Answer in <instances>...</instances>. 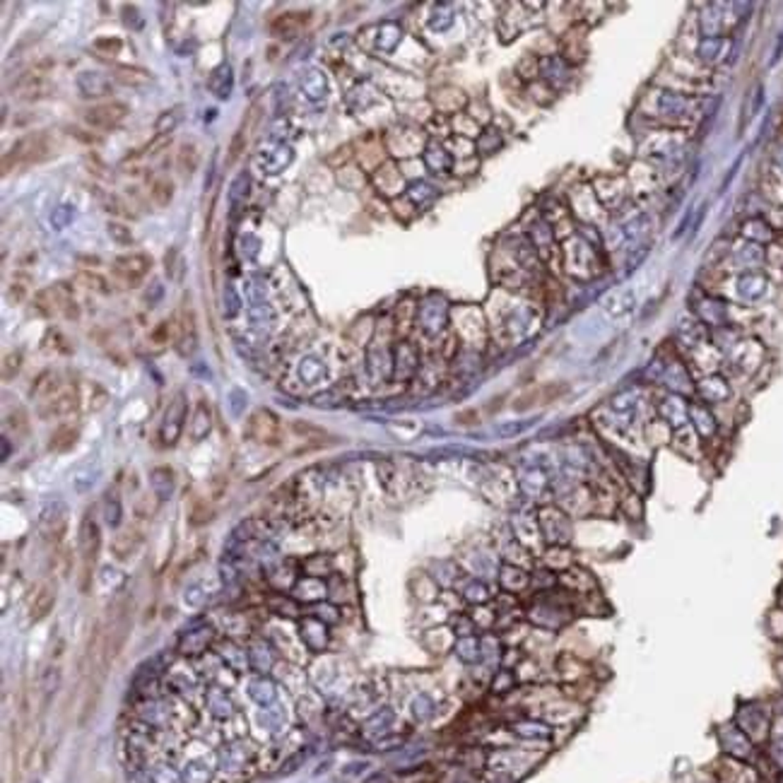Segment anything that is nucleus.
<instances>
[{
    "label": "nucleus",
    "instance_id": "obj_20",
    "mask_svg": "<svg viewBox=\"0 0 783 783\" xmlns=\"http://www.w3.org/2000/svg\"><path fill=\"white\" fill-rule=\"evenodd\" d=\"M198 164H200V152H198L196 143H183L176 152L178 172H181L183 176H193L196 169H198Z\"/></svg>",
    "mask_w": 783,
    "mask_h": 783
},
{
    "label": "nucleus",
    "instance_id": "obj_31",
    "mask_svg": "<svg viewBox=\"0 0 783 783\" xmlns=\"http://www.w3.org/2000/svg\"><path fill=\"white\" fill-rule=\"evenodd\" d=\"M106 234L108 239L114 244H119V246H130V244H133V234H130V229L126 227V224H121V222H108Z\"/></svg>",
    "mask_w": 783,
    "mask_h": 783
},
{
    "label": "nucleus",
    "instance_id": "obj_9",
    "mask_svg": "<svg viewBox=\"0 0 783 783\" xmlns=\"http://www.w3.org/2000/svg\"><path fill=\"white\" fill-rule=\"evenodd\" d=\"M198 347V325H196V314H193L191 304L183 301L181 316H178V330H176V350L181 357H191Z\"/></svg>",
    "mask_w": 783,
    "mask_h": 783
},
{
    "label": "nucleus",
    "instance_id": "obj_46",
    "mask_svg": "<svg viewBox=\"0 0 783 783\" xmlns=\"http://www.w3.org/2000/svg\"><path fill=\"white\" fill-rule=\"evenodd\" d=\"M162 299V282H152V292L145 294V301H150V306H154Z\"/></svg>",
    "mask_w": 783,
    "mask_h": 783
},
{
    "label": "nucleus",
    "instance_id": "obj_27",
    "mask_svg": "<svg viewBox=\"0 0 783 783\" xmlns=\"http://www.w3.org/2000/svg\"><path fill=\"white\" fill-rule=\"evenodd\" d=\"M207 706H210V711L215 716H220V718H227L229 714L234 711L232 701H229V697L224 694V692L220 690H212L210 697H207Z\"/></svg>",
    "mask_w": 783,
    "mask_h": 783
},
{
    "label": "nucleus",
    "instance_id": "obj_30",
    "mask_svg": "<svg viewBox=\"0 0 783 783\" xmlns=\"http://www.w3.org/2000/svg\"><path fill=\"white\" fill-rule=\"evenodd\" d=\"M84 388L89 390V398H87V410L89 412H99V410L104 408V405L108 403V393L102 388L99 384H94V381H89Z\"/></svg>",
    "mask_w": 783,
    "mask_h": 783
},
{
    "label": "nucleus",
    "instance_id": "obj_15",
    "mask_svg": "<svg viewBox=\"0 0 783 783\" xmlns=\"http://www.w3.org/2000/svg\"><path fill=\"white\" fill-rule=\"evenodd\" d=\"M78 87L84 97H92V99L106 97V94L111 92V82H108V78L102 73H82L78 78Z\"/></svg>",
    "mask_w": 783,
    "mask_h": 783
},
{
    "label": "nucleus",
    "instance_id": "obj_40",
    "mask_svg": "<svg viewBox=\"0 0 783 783\" xmlns=\"http://www.w3.org/2000/svg\"><path fill=\"white\" fill-rule=\"evenodd\" d=\"M20 366H22V357H20V352H12V355H8V357H5V362H3V379L10 381L12 376H15L17 371H20Z\"/></svg>",
    "mask_w": 783,
    "mask_h": 783
},
{
    "label": "nucleus",
    "instance_id": "obj_34",
    "mask_svg": "<svg viewBox=\"0 0 783 783\" xmlns=\"http://www.w3.org/2000/svg\"><path fill=\"white\" fill-rule=\"evenodd\" d=\"M150 783H181V776L167 764H159V767L150 769Z\"/></svg>",
    "mask_w": 783,
    "mask_h": 783
},
{
    "label": "nucleus",
    "instance_id": "obj_24",
    "mask_svg": "<svg viewBox=\"0 0 783 783\" xmlns=\"http://www.w3.org/2000/svg\"><path fill=\"white\" fill-rule=\"evenodd\" d=\"M114 78L119 80L121 84H128V87H140V84H148L150 82V75L145 73V70L140 68H128V65H116L114 70Z\"/></svg>",
    "mask_w": 783,
    "mask_h": 783
},
{
    "label": "nucleus",
    "instance_id": "obj_3",
    "mask_svg": "<svg viewBox=\"0 0 783 783\" xmlns=\"http://www.w3.org/2000/svg\"><path fill=\"white\" fill-rule=\"evenodd\" d=\"M186 412H188L186 393L178 390L172 398V403L167 405V410H164L162 427H159V439H162L164 446H174V443L181 439L183 427H186Z\"/></svg>",
    "mask_w": 783,
    "mask_h": 783
},
{
    "label": "nucleus",
    "instance_id": "obj_29",
    "mask_svg": "<svg viewBox=\"0 0 783 783\" xmlns=\"http://www.w3.org/2000/svg\"><path fill=\"white\" fill-rule=\"evenodd\" d=\"M12 280L15 282H12L10 292H8L10 304H22V301L27 299V292H30V275H27V272H17Z\"/></svg>",
    "mask_w": 783,
    "mask_h": 783
},
{
    "label": "nucleus",
    "instance_id": "obj_47",
    "mask_svg": "<svg viewBox=\"0 0 783 783\" xmlns=\"http://www.w3.org/2000/svg\"><path fill=\"white\" fill-rule=\"evenodd\" d=\"M473 414H475V412H463V414H458V422H463V424H473V422H470V419H473ZM475 419H478V417H475Z\"/></svg>",
    "mask_w": 783,
    "mask_h": 783
},
{
    "label": "nucleus",
    "instance_id": "obj_32",
    "mask_svg": "<svg viewBox=\"0 0 783 783\" xmlns=\"http://www.w3.org/2000/svg\"><path fill=\"white\" fill-rule=\"evenodd\" d=\"M207 778H210V771H207L205 762H200V759H193L186 767V771H183V781L186 783H207Z\"/></svg>",
    "mask_w": 783,
    "mask_h": 783
},
{
    "label": "nucleus",
    "instance_id": "obj_43",
    "mask_svg": "<svg viewBox=\"0 0 783 783\" xmlns=\"http://www.w3.org/2000/svg\"><path fill=\"white\" fill-rule=\"evenodd\" d=\"M178 124V111H169V114H162L157 121V133H169V130H174V126Z\"/></svg>",
    "mask_w": 783,
    "mask_h": 783
},
{
    "label": "nucleus",
    "instance_id": "obj_2",
    "mask_svg": "<svg viewBox=\"0 0 783 783\" xmlns=\"http://www.w3.org/2000/svg\"><path fill=\"white\" fill-rule=\"evenodd\" d=\"M130 596L121 593V598L114 603L111 612H108V627L104 631V641H106V655L108 658H116L124 648V644L128 641L130 634Z\"/></svg>",
    "mask_w": 783,
    "mask_h": 783
},
{
    "label": "nucleus",
    "instance_id": "obj_17",
    "mask_svg": "<svg viewBox=\"0 0 783 783\" xmlns=\"http://www.w3.org/2000/svg\"><path fill=\"white\" fill-rule=\"evenodd\" d=\"M56 605V593L54 588L44 586L36 591V596L32 598V605H30V620L32 622H41L44 617L51 615V610H54Z\"/></svg>",
    "mask_w": 783,
    "mask_h": 783
},
{
    "label": "nucleus",
    "instance_id": "obj_36",
    "mask_svg": "<svg viewBox=\"0 0 783 783\" xmlns=\"http://www.w3.org/2000/svg\"><path fill=\"white\" fill-rule=\"evenodd\" d=\"M164 268H167V275L172 280H178L181 277V256H178V248H169L167 256H164Z\"/></svg>",
    "mask_w": 783,
    "mask_h": 783
},
{
    "label": "nucleus",
    "instance_id": "obj_23",
    "mask_svg": "<svg viewBox=\"0 0 783 783\" xmlns=\"http://www.w3.org/2000/svg\"><path fill=\"white\" fill-rule=\"evenodd\" d=\"M232 84H234V75H232V70H229V65H220V68L212 73L210 89H212L215 97L227 99L229 92H232Z\"/></svg>",
    "mask_w": 783,
    "mask_h": 783
},
{
    "label": "nucleus",
    "instance_id": "obj_5",
    "mask_svg": "<svg viewBox=\"0 0 783 783\" xmlns=\"http://www.w3.org/2000/svg\"><path fill=\"white\" fill-rule=\"evenodd\" d=\"M246 434L253 441L275 446L280 441V419L270 410H256L246 424Z\"/></svg>",
    "mask_w": 783,
    "mask_h": 783
},
{
    "label": "nucleus",
    "instance_id": "obj_8",
    "mask_svg": "<svg viewBox=\"0 0 783 783\" xmlns=\"http://www.w3.org/2000/svg\"><path fill=\"white\" fill-rule=\"evenodd\" d=\"M65 528H68V509H65V504L63 502L49 504L39 518L41 535L49 542H60V537L65 535Z\"/></svg>",
    "mask_w": 783,
    "mask_h": 783
},
{
    "label": "nucleus",
    "instance_id": "obj_37",
    "mask_svg": "<svg viewBox=\"0 0 783 783\" xmlns=\"http://www.w3.org/2000/svg\"><path fill=\"white\" fill-rule=\"evenodd\" d=\"M8 427H12V432L25 436V434L30 432V422H27L25 410H15V414H8Z\"/></svg>",
    "mask_w": 783,
    "mask_h": 783
},
{
    "label": "nucleus",
    "instance_id": "obj_18",
    "mask_svg": "<svg viewBox=\"0 0 783 783\" xmlns=\"http://www.w3.org/2000/svg\"><path fill=\"white\" fill-rule=\"evenodd\" d=\"M150 484H152L154 494H157L159 499H169L174 492V487H176V480H174V470L172 468H154L152 475H150Z\"/></svg>",
    "mask_w": 783,
    "mask_h": 783
},
{
    "label": "nucleus",
    "instance_id": "obj_33",
    "mask_svg": "<svg viewBox=\"0 0 783 783\" xmlns=\"http://www.w3.org/2000/svg\"><path fill=\"white\" fill-rule=\"evenodd\" d=\"M78 280L82 282V285L87 287L89 292H97V294H108V292H111L108 282L104 280L102 275H97V272H80Z\"/></svg>",
    "mask_w": 783,
    "mask_h": 783
},
{
    "label": "nucleus",
    "instance_id": "obj_44",
    "mask_svg": "<svg viewBox=\"0 0 783 783\" xmlns=\"http://www.w3.org/2000/svg\"><path fill=\"white\" fill-rule=\"evenodd\" d=\"M222 767L224 769H229V771H234V769H239L244 764V754H234L232 749H224V752H222Z\"/></svg>",
    "mask_w": 783,
    "mask_h": 783
},
{
    "label": "nucleus",
    "instance_id": "obj_48",
    "mask_svg": "<svg viewBox=\"0 0 783 783\" xmlns=\"http://www.w3.org/2000/svg\"><path fill=\"white\" fill-rule=\"evenodd\" d=\"M34 783H39V781H34Z\"/></svg>",
    "mask_w": 783,
    "mask_h": 783
},
{
    "label": "nucleus",
    "instance_id": "obj_16",
    "mask_svg": "<svg viewBox=\"0 0 783 783\" xmlns=\"http://www.w3.org/2000/svg\"><path fill=\"white\" fill-rule=\"evenodd\" d=\"M63 388H65L63 381H60V376L56 374V371H44V374L34 381V386H32V393H34V398H39L41 403H46L49 398L58 395Z\"/></svg>",
    "mask_w": 783,
    "mask_h": 783
},
{
    "label": "nucleus",
    "instance_id": "obj_28",
    "mask_svg": "<svg viewBox=\"0 0 783 783\" xmlns=\"http://www.w3.org/2000/svg\"><path fill=\"white\" fill-rule=\"evenodd\" d=\"M244 150H246V130H244V126H242V128H239L237 133H234L232 143H229V152H227V169H232L234 164H237L239 159H242Z\"/></svg>",
    "mask_w": 783,
    "mask_h": 783
},
{
    "label": "nucleus",
    "instance_id": "obj_6",
    "mask_svg": "<svg viewBox=\"0 0 783 783\" xmlns=\"http://www.w3.org/2000/svg\"><path fill=\"white\" fill-rule=\"evenodd\" d=\"M80 390L75 386H65L58 395L49 398L46 403L39 405V417L41 419H58V417H70L73 412H78L80 408Z\"/></svg>",
    "mask_w": 783,
    "mask_h": 783
},
{
    "label": "nucleus",
    "instance_id": "obj_19",
    "mask_svg": "<svg viewBox=\"0 0 783 783\" xmlns=\"http://www.w3.org/2000/svg\"><path fill=\"white\" fill-rule=\"evenodd\" d=\"M212 429V412L210 408H207L205 400H200L196 408V414H193V422H191V439L193 441H200V439H205L207 434H210Z\"/></svg>",
    "mask_w": 783,
    "mask_h": 783
},
{
    "label": "nucleus",
    "instance_id": "obj_39",
    "mask_svg": "<svg viewBox=\"0 0 783 783\" xmlns=\"http://www.w3.org/2000/svg\"><path fill=\"white\" fill-rule=\"evenodd\" d=\"M97 196L102 198V207L106 212H116V215H128V210H126V207H121L124 202H121L116 196H111V193L106 196V193H102V191H97Z\"/></svg>",
    "mask_w": 783,
    "mask_h": 783
},
{
    "label": "nucleus",
    "instance_id": "obj_7",
    "mask_svg": "<svg viewBox=\"0 0 783 783\" xmlns=\"http://www.w3.org/2000/svg\"><path fill=\"white\" fill-rule=\"evenodd\" d=\"M128 116V106L124 102H108V104H99V106H92L89 111H84V121H87L92 128H102V130H111L119 124H124V119Z\"/></svg>",
    "mask_w": 783,
    "mask_h": 783
},
{
    "label": "nucleus",
    "instance_id": "obj_42",
    "mask_svg": "<svg viewBox=\"0 0 783 783\" xmlns=\"http://www.w3.org/2000/svg\"><path fill=\"white\" fill-rule=\"evenodd\" d=\"M316 579H304V581L296 586V593H299V598H304V600H314V598H320V593H323V588H318V591H314Z\"/></svg>",
    "mask_w": 783,
    "mask_h": 783
},
{
    "label": "nucleus",
    "instance_id": "obj_14",
    "mask_svg": "<svg viewBox=\"0 0 783 783\" xmlns=\"http://www.w3.org/2000/svg\"><path fill=\"white\" fill-rule=\"evenodd\" d=\"M80 439V429L75 424H60L54 429L49 436V451L51 454H68Z\"/></svg>",
    "mask_w": 783,
    "mask_h": 783
},
{
    "label": "nucleus",
    "instance_id": "obj_41",
    "mask_svg": "<svg viewBox=\"0 0 783 783\" xmlns=\"http://www.w3.org/2000/svg\"><path fill=\"white\" fill-rule=\"evenodd\" d=\"M124 22H126V27H130V30H143V17H140V12L135 5L124 8Z\"/></svg>",
    "mask_w": 783,
    "mask_h": 783
},
{
    "label": "nucleus",
    "instance_id": "obj_45",
    "mask_svg": "<svg viewBox=\"0 0 783 783\" xmlns=\"http://www.w3.org/2000/svg\"><path fill=\"white\" fill-rule=\"evenodd\" d=\"M167 338H169V323H159L157 328H154V333H152V342H154V345H164V342H167Z\"/></svg>",
    "mask_w": 783,
    "mask_h": 783
},
{
    "label": "nucleus",
    "instance_id": "obj_11",
    "mask_svg": "<svg viewBox=\"0 0 783 783\" xmlns=\"http://www.w3.org/2000/svg\"><path fill=\"white\" fill-rule=\"evenodd\" d=\"M70 301H73L70 299V287L65 285V282H58V285H54V287H46V290H41L39 294L34 296V306L44 316L56 314L58 309L65 311V306H68Z\"/></svg>",
    "mask_w": 783,
    "mask_h": 783
},
{
    "label": "nucleus",
    "instance_id": "obj_25",
    "mask_svg": "<svg viewBox=\"0 0 783 783\" xmlns=\"http://www.w3.org/2000/svg\"><path fill=\"white\" fill-rule=\"evenodd\" d=\"M248 694H251L253 701L268 706V704H272V701H275V685H272L270 680H263V677H258V680H253L251 685H248Z\"/></svg>",
    "mask_w": 783,
    "mask_h": 783
},
{
    "label": "nucleus",
    "instance_id": "obj_26",
    "mask_svg": "<svg viewBox=\"0 0 783 783\" xmlns=\"http://www.w3.org/2000/svg\"><path fill=\"white\" fill-rule=\"evenodd\" d=\"M138 547H140V535H138V533H135V530L121 533V535H116V540H114V554L119 557V559H128V557L133 554Z\"/></svg>",
    "mask_w": 783,
    "mask_h": 783
},
{
    "label": "nucleus",
    "instance_id": "obj_38",
    "mask_svg": "<svg viewBox=\"0 0 783 783\" xmlns=\"http://www.w3.org/2000/svg\"><path fill=\"white\" fill-rule=\"evenodd\" d=\"M104 516H106L108 526H119L121 521V504L116 497H108L106 494V509H104Z\"/></svg>",
    "mask_w": 783,
    "mask_h": 783
},
{
    "label": "nucleus",
    "instance_id": "obj_22",
    "mask_svg": "<svg viewBox=\"0 0 783 783\" xmlns=\"http://www.w3.org/2000/svg\"><path fill=\"white\" fill-rule=\"evenodd\" d=\"M212 641V629H196L191 631V634H186L181 639V651L186 655H196V653H202L205 651V646Z\"/></svg>",
    "mask_w": 783,
    "mask_h": 783
},
{
    "label": "nucleus",
    "instance_id": "obj_35",
    "mask_svg": "<svg viewBox=\"0 0 783 783\" xmlns=\"http://www.w3.org/2000/svg\"><path fill=\"white\" fill-rule=\"evenodd\" d=\"M124 49V41L116 39V36H108V39H97L94 41V51L102 56H116Z\"/></svg>",
    "mask_w": 783,
    "mask_h": 783
},
{
    "label": "nucleus",
    "instance_id": "obj_21",
    "mask_svg": "<svg viewBox=\"0 0 783 783\" xmlns=\"http://www.w3.org/2000/svg\"><path fill=\"white\" fill-rule=\"evenodd\" d=\"M174 193H176V186L167 176H159L150 183V200L157 207H167L174 200Z\"/></svg>",
    "mask_w": 783,
    "mask_h": 783
},
{
    "label": "nucleus",
    "instance_id": "obj_12",
    "mask_svg": "<svg viewBox=\"0 0 783 783\" xmlns=\"http://www.w3.org/2000/svg\"><path fill=\"white\" fill-rule=\"evenodd\" d=\"M12 94H15L20 102H36V99L49 94V82L41 78V73L34 70V73H27L17 80L15 87H12Z\"/></svg>",
    "mask_w": 783,
    "mask_h": 783
},
{
    "label": "nucleus",
    "instance_id": "obj_10",
    "mask_svg": "<svg viewBox=\"0 0 783 783\" xmlns=\"http://www.w3.org/2000/svg\"><path fill=\"white\" fill-rule=\"evenodd\" d=\"M99 550H102V533H99V526L92 516H84L82 526H80V554H82V562H84V574L97 562Z\"/></svg>",
    "mask_w": 783,
    "mask_h": 783
},
{
    "label": "nucleus",
    "instance_id": "obj_1",
    "mask_svg": "<svg viewBox=\"0 0 783 783\" xmlns=\"http://www.w3.org/2000/svg\"><path fill=\"white\" fill-rule=\"evenodd\" d=\"M51 157V135L46 130H36L12 145L10 152L3 157V174H10L17 167H34Z\"/></svg>",
    "mask_w": 783,
    "mask_h": 783
},
{
    "label": "nucleus",
    "instance_id": "obj_13",
    "mask_svg": "<svg viewBox=\"0 0 783 783\" xmlns=\"http://www.w3.org/2000/svg\"><path fill=\"white\" fill-rule=\"evenodd\" d=\"M309 12H301V10H290V12H282V15H277L275 20L270 22V32L275 36H282V39H290V36L299 34L301 30L306 27V22H309Z\"/></svg>",
    "mask_w": 783,
    "mask_h": 783
},
{
    "label": "nucleus",
    "instance_id": "obj_4",
    "mask_svg": "<svg viewBox=\"0 0 783 783\" xmlns=\"http://www.w3.org/2000/svg\"><path fill=\"white\" fill-rule=\"evenodd\" d=\"M150 268H152V258L148 253H128V256L116 258L111 270H114V277L121 285L135 290L148 277Z\"/></svg>",
    "mask_w": 783,
    "mask_h": 783
}]
</instances>
